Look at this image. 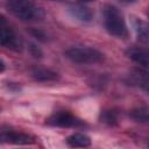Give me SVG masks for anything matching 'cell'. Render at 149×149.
Returning a JSON list of instances; mask_svg holds the SVG:
<instances>
[{
	"label": "cell",
	"instance_id": "3",
	"mask_svg": "<svg viewBox=\"0 0 149 149\" xmlns=\"http://www.w3.org/2000/svg\"><path fill=\"white\" fill-rule=\"evenodd\" d=\"M66 58L79 64H94L104 61V55L90 47H73L65 51Z\"/></svg>",
	"mask_w": 149,
	"mask_h": 149
},
{
	"label": "cell",
	"instance_id": "14",
	"mask_svg": "<svg viewBox=\"0 0 149 149\" xmlns=\"http://www.w3.org/2000/svg\"><path fill=\"white\" fill-rule=\"evenodd\" d=\"M101 120L102 122L107 123V125H116L118 123V113L113 109L109 111H104L101 113Z\"/></svg>",
	"mask_w": 149,
	"mask_h": 149
},
{
	"label": "cell",
	"instance_id": "7",
	"mask_svg": "<svg viewBox=\"0 0 149 149\" xmlns=\"http://www.w3.org/2000/svg\"><path fill=\"white\" fill-rule=\"evenodd\" d=\"M126 54L135 63H137L144 68H149V49L133 47V48H129L126 51Z\"/></svg>",
	"mask_w": 149,
	"mask_h": 149
},
{
	"label": "cell",
	"instance_id": "16",
	"mask_svg": "<svg viewBox=\"0 0 149 149\" xmlns=\"http://www.w3.org/2000/svg\"><path fill=\"white\" fill-rule=\"evenodd\" d=\"M148 147H149V143H148Z\"/></svg>",
	"mask_w": 149,
	"mask_h": 149
},
{
	"label": "cell",
	"instance_id": "12",
	"mask_svg": "<svg viewBox=\"0 0 149 149\" xmlns=\"http://www.w3.org/2000/svg\"><path fill=\"white\" fill-rule=\"evenodd\" d=\"M135 30L139 38L149 45V24L141 20H137L135 22Z\"/></svg>",
	"mask_w": 149,
	"mask_h": 149
},
{
	"label": "cell",
	"instance_id": "2",
	"mask_svg": "<svg viewBox=\"0 0 149 149\" xmlns=\"http://www.w3.org/2000/svg\"><path fill=\"white\" fill-rule=\"evenodd\" d=\"M7 7L16 17L22 21H34L43 15L42 9L31 1L12 0L7 3Z\"/></svg>",
	"mask_w": 149,
	"mask_h": 149
},
{
	"label": "cell",
	"instance_id": "11",
	"mask_svg": "<svg viewBox=\"0 0 149 149\" xmlns=\"http://www.w3.org/2000/svg\"><path fill=\"white\" fill-rule=\"evenodd\" d=\"M66 143L71 148H86L91 144V140L84 134H72L66 139Z\"/></svg>",
	"mask_w": 149,
	"mask_h": 149
},
{
	"label": "cell",
	"instance_id": "13",
	"mask_svg": "<svg viewBox=\"0 0 149 149\" xmlns=\"http://www.w3.org/2000/svg\"><path fill=\"white\" fill-rule=\"evenodd\" d=\"M129 116L136 122H149V109L146 107H137L130 111Z\"/></svg>",
	"mask_w": 149,
	"mask_h": 149
},
{
	"label": "cell",
	"instance_id": "4",
	"mask_svg": "<svg viewBox=\"0 0 149 149\" xmlns=\"http://www.w3.org/2000/svg\"><path fill=\"white\" fill-rule=\"evenodd\" d=\"M0 42H1V45L16 51L21 50V47H22L21 40L16 35V33L6 23L2 16L0 19Z\"/></svg>",
	"mask_w": 149,
	"mask_h": 149
},
{
	"label": "cell",
	"instance_id": "10",
	"mask_svg": "<svg viewBox=\"0 0 149 149\" xmlns=\"http://www.w3.org/2000/svg\"><path fill=\"white\" fill-rule=\"evenodd\" d=\"M31 77L38 81H52L58 78V74L55 71L44 68H35L31 71Z\"/></svg>",
	"mask_w": 149,
	"mask_h": 149
},
{
	"label": "cell",
	"instance_id": "1",
	"mask_svg": "<svg viewBox=\"0 0 149 149\" xmlns=\"http://www.w3.org/2000/svg\"><path fill=\"white\" fill-rule=\"evenodd\" d=\"M102 16L105 28L113 36L123 38L128 35L127 26L120 10L113 5H105L102 7Z\"/></svg>",
	"mask_w": 149,
	"mask_h": 149
},
{
	"label": "cell",
	"instance_id": "6",
	"mask_svg": "<svg viewBox=\"0 0 149 149\" xmlns=\"http://www.w3.org/2000/svg\"><path fill=\"white\" fill-rule=\"evenodd\" d=\"M1 140L2 142L13 143V144H30L34 142V139L24 133L10 130V129H3L1 132Z\"/></svg>",
	"mask_w": 149,
	"mask_h": 149
},
{
	"label": "cell",
	"instance_id": "9",
	"mask_svg": "<svg viewBox=\"0 0 149 149\" xmlns=\"http://www.w3.org/2000/svg\"><path fill=\"white\" fill-rule=\"evenodd\" d=\"M69 12L71 13V15L73 17H76L79 21L83 22H88L92 19V12L88 7H86L85 5L81 3H74L69 8Z\"/></svg>",
	"mask_w": 149,
	"mask_h": 149
},
{
	"label": "cell",
	"instance_id": "8",
	"mask_svg": "<svg viewBox=\"0 0 149 149\" xmlns=\"http://www.w3.org/2000/svg\"><path fill=\"white\" fill-rule=\"evenodd\" d=\"M129 78L134 85L149 92V72L148 71H144L141 69H134L129 73Z\"/></svg>",
	"mask_w": 149,
	"mask_h": 149
},
{
	"label": "cell",
	"instance_id": "5",
	"mask_svg": "<svg viewBox=\"0 0 149 149\" xmlns=\"http://www.w3.org/2000/svg\"><path fill=\"white\" fill-rule=\"evenodd\" d=\"M47 123L50 126L55 127H63V128H69V127H80L84 126V122L72 115L69 112H57L52 114L51 116L48 118Z\"/></svg>",
	"mask_w": 149,
	"mask_h": 149
},
{
	"label": "cell",
	"instance_id": "15",
	"mask_svg": "<svg viewBox=\"0 0 149 149\" xmlns=\"http://www.w3.org/2000/svg\"><path fill=\"white\" fill-rule=\"evenodd\" d=\"M30 50H31V54H33V56H34V57H41V56H42L41 50H40L37 47H35L34 44H31V45H30Z\"/></svg>",
	"mask_w": 149,
	"mask_h": 149
}]
</instances>
